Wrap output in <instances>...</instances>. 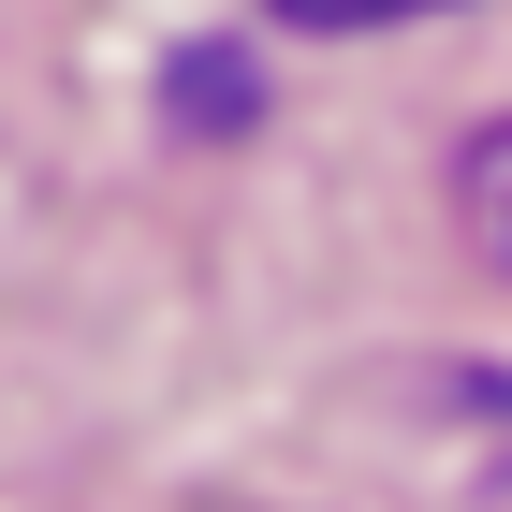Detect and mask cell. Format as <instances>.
<instances>
[{
    "mask_svg": "<svg viewBox=\"0 0 512 512\" xmlns=\"http://www.w3.org/2000/svg\"><path fill=\"white\" fill-rule=\"evenodd\" d=\"M278 30H381V15H439V0H264Z\"/></svg>",
    "mask_w": 512,
    "mask_h": 512,
    "instance_id": "2",
    "label": "cell"
},
{
    "mask_svg": "<svg viewBox=\"0 0 512 512\" xmlns=\"http://www.w3.org/2000/svg\"><path fill=\"white\" fill-rule=\"evenodd\" d=\"M469 205H483V249L512 264V132H483V147H469Z\"/></svg>",
    "mask_w": 512,
    "mask_h": 512,
    "instance_id": "1",
    "label": "cell"
}]
</instances>
